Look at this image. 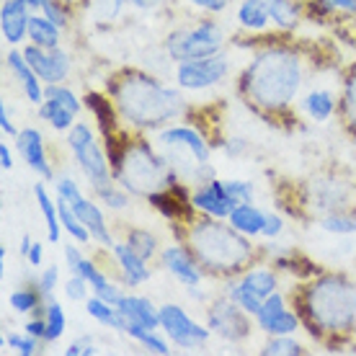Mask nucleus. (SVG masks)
Returning a JSON list of instances; mask_svg holds the SVG:
<instances>
[{
	"label": "nucleus",
	"mask_w": 356,
	"mask_h": 356,
	"mask_svg": "<svg viewBox=\"0 0 356 356\" xmlns=\"http://www.w3.org/2000/svg\"><path fill=\"white\" fill-rule=\"evenodd\" d=\"M250 104L264 111H284L302 88V60L289 47H266L248 63L241 83Z\"/></svg>",
	"instance_id": "nucleus-1"
},
{
	"label": "nucleus",
	"mask_w": 356,
	"mask_h": 356,
	"mask_svg": "<svg viewBox=\"0 0 356 356\" xmlns=\"http://www.w3.org/2000/svg\"><path fill=\"white\" fill-rule=\"evenodd\" d=\"M108 90L122 119L140 129H163L184 111V101L178 96V90L147 72H124L108 86Z\"/></svg>",
	"instance_id": "nucleus-2"
},
{
	"label": "nucleus",
	"mask_w": 356,
	"mask_h": 356,
	"mask_svg": "<svg viewBox=\"0 0 356 356\" xmlns=\"http://www.w3.org/2000/svg\"><path fill=\"white\" fill-rule=\"evenodd\" d=\"M186 241L196 261L217 274L241 271L256 256V248L250 245L248 235L238 232L230 222L225 225L217 217H207L191 225Z\"/></svg>",
	"instance_id": "nucleus-3"
},
{
	"label": "nucleus",
	"mask_w": 356,
	"mask_h": 356,
	"mask_svg": "<svg viewBox=\"0 0 356 356\" xmlns=\"http://www.w3.org/2000/svg\"><path fill=\"white\" fill-rule=\"evenodd\" d=\"M302 315L325 333H346L356 325V284L343 274H323L305 286Z\"/></svg>",
	"instance_id": "nucleus-4"
},
{
	"label": "nucleus",
	"mask_w": 356,
	"mask_h": 356,
	"mask_svg": "<svg viewBox=\"0 0 356 356\" xmlns=\"http://www.w3.org/2000/svg\"><path fill=\"white\" fill-rule=\"evenodd\" d=\"M114 178L129 194L150 196L173 186L178 173L170 168L168 158H163L150 143L137 140L114 158Z\"/></svg>",
	"instance_id": "nucleus-5"
},
{
	"label": "nucleus",
	"mask_w": 356,
	"mask_h": 356,
	"mask_svg": "<svg viewBox=\"0 0 356 356\" xmlns=\"http://www.w3.org/2000/svg\"><path fill=\"white\" fill-rule=\"evenodd\" d=\"M158 145L165 150L170 168L176 170L181 178H186L188 184H207L209 178H214L212 165H209V145L202 137L199 129L186 124L176 127H163L158 134Z\"/></svg>",
	"instance_id": "nucleus-6"
},
{
	"label": "nucleus",
	"mask_w": 356,
	"mask_h": 356,
	"mask_svg": "<svg viewBox=\"0 0 356 356\" xmlns=\"http://www.w3.org/2000/svg\"><path fill=\"white\" fill-rule=\"evenodd\" d=\"M225 36L222 29L214 21H202L194 29H181L165 39V52L173 63H186V60H202L212 54L222 52Z\"/></svg>",
	"instance_id": "nucleus-7"
},
{
	"label": "nucleus",
	"mask_w": 356,
	"mask_h": 356,
	"mask_svg": "<svg viewBox=\"0 0 356 356\" xmlns=\"http://www.w3.org/2000/svg\"><path fill=\"white\" fill-rule=\"evenodd\" d=\"M67 145H70L72 158L78 161L83 176L88 178L90 188H104L108 184H114V173H111V165H108L106 155L101 150V145L96 143V134L88 124L83 122H75L72 129L67 132Z\"/></svg>",
	"instance_id": "nucleus-8"
},
{
	"label": "nucleus",
	"mask_w": 356,
	"mask_h": 356,
	"mask_svg": "<svg viewBox=\"0 0 356 356\" xmlns=\"http://www.w3.org/2000/svg\"><path fill=\"white\" fill-rule=\"evenodd\" d=\"M161 330L178 348H202L212 336L209 325H199L181 305H163L161 307Z\"/></svg>",
	"instance_id": "nucleus-9"
},
{
	"label": "nucleus",
	"mask_w": 356,
	"mask_h": 356,
	"mask_svg": "<svg viewBox=\"0 0 356 356\" xmlns=\"http://www.w3.org/2000/svg\"><path fill=\"white\" fill-rule=\"evenodd\" d=\"M227 72H230V60L220 52L212 57H202V60L178 63L176 83L184 90H204L222 83L227 78Z\"/></svg>",
	"instance_id": "nucleus-10"
},
{
	"label": "nucleus",
	"mask_w": 356,
	"mask_h": 356,
	"mask_svg": "<svg viewBox=\"0 0 356 356\" xmlns=\"http://www.w3.org/2000/svg\"><path fill=\"white\" fill-rule=\"evenodd\" d=\"M248 318H253V315L245 312L241 305L232 302L230 297H227V300H220L217 305H212L209 318H207V325H209V330L217 333L220 339L238 343V341L248 339V333H250Z\"/></svg>",
	"instance_id": "nucleus-11"
},
{
	"label": "nucleus",
	"mask_w": 356,
	"mask_h": 356,
	"mask_svg": "<svg viewBox=\"0 0 356 356\" xmlns=\"http://www.w3.org/2000/svg\"><path fill=\"white\" fill-rule=\"evenodd\" d=\"M188 204L199 209L202 214L207 217H217V220H227L230 212L238 207V202L230 196L227 186H225V181L220 178H209L207 184H199L194 188V194L188 199Z\"/></svg>",
	"instance_id": "nucleus-12"
},
{
	"label": "nucleus",
	"mask_w": 356,
	"mask_h": 356,
	"mask_svg": "<svg viewBox=\"0 0 356 356\" xmlns=\"http://www.w3.org/2000/svg\"><path fill=\"white\" fill-rule=\"evenodd\" d=\"M256 323L259 328L268 336H292L300 328V318L297 312L286 310L284 297L279 292L268 294L266 300L261 302V310L256 312Z\"/></svg>",
	"instance_id": "nucleus-13"
},
{
	"label": "nucleus",
	"mask_w": 356,
	"mask_h": 356,
	"mask_svg": "<svg viewBox=\"0 0 356 356\" xmlns=\"http://www.w3.org/2000/svg\"><path fill=\"white\" fill-rule=\"evenodd\" d=\"M24 57L29 60V65L34 67V72L42 78L44 86L52 83H63L70 72V54L63 52L60 47L57 49H44V47L29 44L24 49Z\"/></svg>",
	"instance_id": "nucleus-14"
},
{
	"label": "nucleus",
	"mask_w": 356,
	"mask_h": 356,
	"mask_svg": "<svg viewBox=\"0 0 356 356\" xmlns=\"http://www.w3.org/2000/svg\"><path fill=\"white\" fill-rule=\"evenodd\" d=\"M161 261L165 271L173 279H178L184 286H199L202 284V264L196 261V256L191 250H186L184 245H165L161 253Z\"/></svg>",
	"instance_id": "nucleus-15"
},
{
	"label": "nucleus",
	"mask_w": 356,
	"mask_h": 356,
	"mask_svg": "<svg viewBox=\"0 0 356 356\" xmlns=\"http://www.w3.org/2000/svg\"><path fill=\"white\" fill-rule=\"evenodd\" d=\"M16 147L29 168L36 170V173L42 178H47V181H52L54 173H52V165H49V158H47V150H44V137H42L39 129H34V127L21 129L16 137Z\"/></svg>",
	"instance_id": "nucleus-16"
},
{
	"label": "nucleus",
	"mask_w": 356,
	"mask_h": 356,
	"mask_svg": "<svg viewBox=\"0 0 356 356\" xmlns=\"http://www.w3.org/2000/svg\"><path fill=\"white\" fill-rule=\"evenodd\" d=\"M6 65H8V72L18 81V86L24 88L26 93L29 104H42L44 101V83L42 78L34 72V67L29 65V60L24 57V52H16V49H10L8 57H6Z\"/></svg>",
	"instance_id": "nucleus-17"
},
{
	"label": "nucleus",
	"mask_w": 356,
	"mask_h": 356,
	"mask_svg": "<svg viewBox=\"0 0 356 356\" xmlns=\"http://www.w3.org/2000/svg\"><path fill=\"white\" fill-rule=\"evenodd\" d=\"M29 16L31 10L24 0H6L0 8V29H3V39L8 44H21L29 36Z\"/></svg>",
	"instance_id": "nucleus-18"
},
{
	"label": "nucleus",
	"mask_w": 356,
	"mask_h": 356,
	"mask_svg": "<svg viewBox=\"0 0 356 356\" xmlns=\"http://www.w3.org/2000/svg\"><path fill=\"white\" fill-rule=\"evenodd\" d=\"M70 204H72V209H75V214L81 217V222L88 227L90 238H93L98 245H104V248L111 250L114 238H111V232H108L106 217H104V212H101V207H98L96 202L86 199V196H78V199L70 202Z\"/></svg>",
	"instance_id": "nucleus-19"
},
{
	"label": "nucleus",
	"mask_w": 356,
	"mask_h": 356,
	"mask_svg": "<svg viewBox=\"0 0 356 356\" xmlns=\"http://www.w3.org/2000/svg\"><path fill=\"white\" fill-rule=\"evenodd\" d=\"M116 307H119V312H122V318H124L127 323H140V325H145V328H150V330L161 328V307H155L147 297L124 294Z\"/></svg>",
	"instance_id": "nucleus-20"
},
{
	"label": "nucleus",
	"mask_w": 356,
	"mask_h": 356,
	"mask_svg": "<svg viewBox=\"0 0 356 356\" xmlns=\"http://www.w3.org/2000/svg\"><path fill=\"white\" fill-rule=\"evenodd\" d=\"M111 256H114L116 266L124 276V284L129 286H140L150 279V268H147V261L143 256H137L129 243H114L111 245Z\"/></svg>",
	"instance_id": "nucleus-21"
},
{
	"label": "nucleus",
	"mask_w": 356,
	"mask_h": 356,
	"mask_svg": "<svg viewBox=\"0 0 356 356\" xmlns=\"http://www.w3.org/2000/svg\"><path fill=\"white\" fill-rule=\"evenodd\" d=\"M348 191L341 181H315L312 184V202H315V209L321 214L339 212L346 207Z\"/></svg>",
	"instance_id": "nucleus-22"
},
{
	"label": "nucleus",
	"mask_w": 356,
	"mask_h": 356,
	"mask_svg": "<svg viewBox=\"0 0 356 356\" xmlns=\"http://www.w3.org/2000/svg\"><path fill=\"white\" fill-rule=\"evenodd\" d=\"M227 222L235 227L238 232L248 235V238H256V235H264V227H266V212L259 209L253 202H245V204H238L230 212Z\"/></svg>",
	"instance_id": "nucleus-23"
},
{
	"label": "nucleus",
	"mask_w": 356,
	"mask_h": 356,
	"mask_svg": "<svg viewBox=\"0 0 356 356\" xmlns=\"http://www.w3.org/2000/svg\"><path fill=\"white\" fill-rule=\"evenodd\" d=\"M60 34H63V29L57 26L54 21H49L44 13H31L29 16V39H31V44L44 47V49H57L60 47Z\"/></svg>",
	"instance_id": "nucleus-24"
},
{
	"label": "nucleus",
	"mask_w": 356,
	"mask_h": 356,
	"mask_svg": "<svg viewBox=\"0 0 356 356\" xmlns=\"http://www.w3.org/2000/svg\"><path fill=\"white\" fill-rule=\"evenodd\" d=\"M238 284L250 292L253 297H259V300H266L268 294L276 292V286H279V279H276V271L271 268H248L245 274L238 279Z\"/></svg>",
	"instance_id": "nucleus-25"
},
{
	"label": "nucleus",
	"mask_w": 356,
	"mask_h": 356,
	"mask_svg": "<svg viewBox=\"0 0 356 356\" xmlns=\"http://www.w3.org/2000/svg\"><path fill=\"white\" fill-rule=\"evenodd\" d=\"M235 18L245 31H264L268 26V3L266 0H241V6L235 10Z\"/></svg>",
	"instance_id": "nucleus-26"
},
{
	"label": "nucleus",
	"mask_w": 356,
	"mask_h": 356,
	"mask_svg": "<svg viewBox=\"0 0 356 356\" xmlns=\"http://www.w3.org/2000/svg\"><path fill=\"white\" fill-rule=\"evenodd\" d=\"M34 194H36V204H39V212H42V217H44V222H47L49 243H60V235H63V222H60L57 199H52V196H49V191L44 188V184H36Z\"/></svg>",
	"instance_id": "nucleus-27"
},
{
	"label": "nucleus",
	"mask_w": 356,
	"mask_h": 356,
	"mask_svg": "<svg viewBox=\"0 0 356 356\" xmlns=\"http://www.w3.org/2000/svg\"><path fill=\"white\" fill-rule=\"evenodd\" d=\"M8 305L13 307V312H21V315H29V312H31V315H44L47 300H44V294L39 292V286L26 284L10 292Z\"/></svg>",
	"instance_id": "nucleus-28"
},
{
	"label": "nucleus",
	"mask_w": 356,
	"mask_h": 356,
	"mask_svg": "<svg viewBox=\"0 0 356 356\" xmlns=\"http://www.w3.org/2000/svg\"><path fill=\"white\" fill-rule=\"evenodd\" d=\"M86 312H88L96 323H101V325L114 328V330H122V333H124L127 321L122 318L119 307H116V305H111V302H106V300H101L98 294H93V297H88V300H86Z\"/></svg>",
	"instance_id": "nucleus-29"
},
{
	"label": "nucleus",
	"mask_w": 356,
	"mask_h": 356,
	"mask_svg": "<svg viewBox=\"0 0 356 356\" xmlns=\"http://www.w3.org/2000/svg\"><path fill=\"white\" fill-rule=\"evenodd\" d=\"M302 108L307 111V116H310L312 122H328L330 116L336 114L339 104H336V96L330 90L318 88V90H310L302 98Z\"/></svg>",
	"instance_id": "nucleus-30"
},
{
	"label": "nucleus",
	"mask_w": 356,
	"mask_h": 356,
	"mask_svg": "<svg viewBox=\"0 0 356 356\" xmlns=\"http://www.w3.org/2000/svg\"><path fill=\"white\" fill-rule=\"evenodd\" d=\"M39 116H42L52 129H57V132H70L78 114L70 111L67 106H63L60 101H54V98H44V101L39 104Z\"/></svg>",
	"instance_id": "nucleus-31"
},
{
	"label": "nucleus",
	"mask_w": 356,
	"mask_h": 356,
	"mask_svg": "<svg viewBox=\"0 0 356 356\" xmlns=\"http://www.w3.org/2000/svg\"><path fill=\"white\" fill-rule=\"evenodd\" d=\"M268 3V16L279 29L292 31L297 24L302 21V10L297 6V0H266Z\"/></svg>",
	"instance_id": "nucleus-32"
},
{
	"label": "nucleus",
	"mask_w": 356,
	"mask_h": 356,
	"mask_svg": "<svg viewBox=\"0 0 356 356\" xmlns=\"http://www.w3.org/2000/svg\"><path fill=\"white\" fill-rule=\"evenodd\" d=\"M57 209H60V222H63V230L70 235L72 241L75 243H90L93 241L88 227L81 222V217L75 214V209H72V204L67 202V199L57 196Z\"/></svg>",
	"instance_id": "nucleus-33"
},
{
	"label": "nucleus",
	"mask_w": 356,
	"mask_h": 356,
	"mask_svg": "<svg viewBox=\"0 0 356 356\" xmlns=\"http://www.w3.org/2000/svg\"><path fill=\"white\" fill-rule=\"evenodd\" d=\"M124 333L129 336L132 341H137V343H143L147 351H152V354H161V356H168L170 354V346L168 341L161 339L158 336V330H150L145 328V325H140V323H127Z\"/></svg>",
	"instance_id": "nucleus-34"
},
{
	"label": "nucleus",
	"mask_w": 356,
	"mask_h": 356,
	"mask_svg": "<svg viewBox=\"0 0 356 356\" xmlns=\"http://www.w3.org/2000/svg\"><path fill=\"white\" fill-rule=\"evenodd\" d=\"M44 321H47L44 343H54V341L63 339L65 328H67V315H65V307L60 302H57V300H47Z\"/></svg>",
	"instance_id": "nucleus-35"
},
{
	"label": "nucleus",
	"mask_w": 356,
	"mask_h": 356,
	"mask_svg": "<svg viewBox=\"0 0 356 356\" xmlns=\"http://www.w3.org/2000/svg\"><path fill=\"white\" fill-rule=\"evenodd\" d=\"M321 227L325 232H333V235H354V232H356V214L346 212V209L323 214Z\"/></svg>",
	"instance_id": "nucleus-36"
},
{
	"label": "nucleus",
	"mask_w": 356,
	"mask_h": 356,
	"mask_svg": "<svg viewBox=\"0 0 356 356\" xmlns=\"http://www.w3.org/2000/svg\"><path fill=\"white\" fill-rule=\"evenodd\" d=\"M341 114L346 119V127L356 134V70L351 72L343 83V93H341Z\"/></svg>",
	"instance_id": "nucleus-37"
},
{
	"label": "nucleus",
	"mask_w": 356,
	"mask_h": 356,
	"mask_svg": "<svg viewBox=\"0 0 356 356\" xmlns=\"http://www.w3.org/2000/svg\"><path fill=\"white\" fill-rule=\"evenodd\" d=\"M300 354H305V348L292 336H271V341L261 348V356H300Z\"/></svg>",
	"instance_id": "nucleus-38"
},
{
	"label": "nucleus",
	"mask_w": 356,
	"mask_h": 356,
	"mask_svg": "<svg viewBox=\"0 0 356 356\" xmlns=\"http://www.w3.org/2000/svg\"><path fill=\"white\" fill-rule=\"evenodd\" d=\"M127 243H129V248H132L137 256H143L145 261H150L152 256L158 253V241H155V235L147 230H129Z\"/></svg>",
	"instance_id": "nucleus-39"
},
{
	"label": "nucleus",
	"mask_w": 356,
	"mask_h": 356,
	"mask_svg": "<svg viewBox=\"0 0 356 356\" xmlns=\"http://www.w3.org/2000/svg\"><path fill=\"white\" fill-rule=\"evenodd\" d=\"M44 98H54V101H60L63 106H67L70 111H75V114H81V108H83V104L78 101V96H75L70 88H65L63 83L44 86Z\"/></svg>",
	"instance_id": "nucleus-40"
},
{
	"label": "nucleus",
	"mask_w": 356,
	"mask_h": 356,
	"mask_svg": "<svg viewBox=\"0 0 356 356\" xmlns=\"http://www.w3.org/2000/svg\"><path fill=\"white\" fill-rule=\"evenodd\" d=\"M227 297H230L232 302L241 305V307H243L245 312H250L253 318H256V312L261 310V302H264V300H259V297H253L250 292H245V289H243V286L238 284V282H232V284L227 286Z\"/></svg>",
	"instance_id": "nucleus-41"
},
{
	"label": "nucleus",
	"mask_w": 356,
	"mask_h": 356,
	"mask_svg": "<svg viewBox=\"0 0 356 356\" xmlns=\"http://www.w3.org/2000/svg\"><path fill=\"white\" fill-rule=\"evenodd\" d=\"M96 196L108 207V209H124V207L129 204V191L114 186V184H108V186H104V188H96Z\"/></svg>",
	"instance_id": "nucleus-42"
},
{
	"label": "nucleus",
	"mask_w": 356,
	"mask_h": 356,
	"mask_svg": "<svg viewBox=\"0 0 356 356\" xmlns=\"http://www.w3.org/2000/svg\"><path fill=\"white\" fill-rule=\"evenodd\" d=\"M63 289H65V297H67L70 302H86V300H88L90 284L83 274H70Z\"/></svg>",
	"instance_id": "nucleus-43"
},
{
	"label": "nucleus",
	"mask_w": 356,
	"mask_h": 356,
	"mask_svg": "<svg viewBox=\"0 0 356 356\" xmlns=\"http://www.w3.org/2000/svg\"><path fill=\"white\" fill-rule=\"evenodd\" d=\"M3 343L10 346V348H16L21 356H34L36 351H39V346H42V341L34 339V336H29L26 330H24V333H10Z\"/></svg>",
	"instance_id": "nucleus-44"
},
{
	"label": "nucleus",
	"mask_w": 356,
	"mask_h": 356,
	"mask_svg": "<svg viewBox=\"0 0 356 356\" xmlns=\"http://www.w3.org/2000/svg\"><path fill=\"white\" fill-rule=\"evenodd\" d=\"M39 13H44L49 21H54L60 29H65L67 24H70V13H67V3H63V0H44V6H42V10Z\"/></svg>",
	"instance_id": "nucleus-45"
},
{
	"label": "nucleus",
	"mask_w": 356,
	"mask_h": 356,
	"mask_svg": "<svg viewBox=\"0 0 356 356\" xmlns=\"http://www.w3.org/2000/svg\"><path fill=\"white\" fill-rule=\"evenodd\" d=\"M225 186H227V191H230V196L238 202V204H245V202H253V196H256V188H253V184H248V181H225Z\"/></svg>",
	"instance_id": "nucleus-46"
},
{
	"label": "nucleus",
	"mask_w": 356,
	"mask_h": 356,
	"mask_svg": "<svg viewBox=\"0 0 356 356\" xmlns=\"http://www.w3.org/2000/svg\"><path fill=\"white\" fill-rule=\"evenodd\" d=\"M57 282H60V268L57 266H47L39 279H36V286H39V292L44 294V300H52V292L57 289Z\"/></svg>",
	"instance_id": "nucleus-47"
},
{
	"label": "nucleus",
	"mask_w": 356,
	"mask_h": 356,
	"mask_svg": "<svg viewBox=\"0 0 356 356\" xmlns=\"http://www.w3.org/2000/svg\"><path fill=\"white\" fill-rule=\"evenodd\" d=\"M54 188H57V196H63V199H67V202H75L78 196H83L81 186H78V184H75V178H70V176L57 178Z\"/></svg>",
	"instance_id": "nucleus-48"
},
{
	"label": "nucleus",
	"mask_w": 356,
	"mask_h": 356,
	"mask_svg": "<svg viewBox=\"0 0 356 356\" xmlns=\"http://www.w3.org/2000/svg\"><path fill=\"white\" fill-rule=\"evenodd\" d=\"M93 354H98V348L90 339L72 341L70 346L65 348V356H93Z\"/></svg>",
	"instance_id": "nucleus-49"
},
{
	"label": "nucleus",
	"mask_w": 356,
	"mask_h": 356,
	"mask_svg": "<svg viewBox=\"0 0 356 356\" xmlns=\"http://www.w3.org/2000/svg\"><path fill=\"white\" fill-rule=\"evenodd\" d=\"M24 330H26L29 336H34V339H39L42 343H44V336H47V321H44V315H34V318H29L26 325H24Z\"/></svg>",
	"instance_id": "nucleus-50"
},
{
	"label": "nucleus",
	"mask_w": 356,
	"mask_h": 356,
	"mask_svg": "<svg viewBox=\"0 0 356 356\" xmlns=\"http://www.w3.org/2000/svg\"><path fill=\"white\" fill-rule=\"evenodd\" d=\"M282 230H284V220H282L279 214L266 212V227H264V238H276V235H282Z\"/></svg>",
	"instance_id": "nucleus-51"
},
{
	"label": "nucleus",
	"mask_w": 356,
	"mask_h": 356,
	"mask_svg": "<svg viewBox=\"0 0 356 356\" xmlns=\"http://www.w3.org/2000/svg\"><path fill=\"white\" fill-rule=\"evenodd\" d=\"M65 261H67L70 274H75V271H78V266H81V261H83L81 248H78V245H72V243H67V245H65Z\"/></svg>",
	"instance_id": "nucleus-52"
},
{
	"label": "nucleus",
	"mask_w": 356,
	"mask_h": 356,
	"mask_svg": "<svg viewBox=\"0 0 356 356\" xmlns=\"http://www.w3.org/2000/svg\"><path fill=\"white\" fill-rule=\"evenodd\" d=\"M186 3H191V6L202 10H209V13H220V10L230 6V0H186Z\"/></svg>",
	"instance_id": "nucleus-53"
},
{
	"label": "nucleus",
	"mask_w": 356,
	"mask_h": 356,
	"mask_svg": "<svg viewBox=\"0 0 356 356\" xmlns=\"http://www.w3.org/2000/svg\"><path fill=\"white\" fill-rule=\"evenodd\" d=\"M0 129H3V134L13 137V140H16L18 132H21V129H16V124L10 122V114H8V108H6V104H0Z\"/></svg>",
	"instance_id": "nucleus-54"
},
{
	"label": "nucleus",
	"mask_w": 356,
	"mask_h": 356,
	"mask_svg": "<svg viewBox=\"0 0 356 356\" xmlns=\"http://www.w3.org/2000/svg\"><path fill=\"white\" fill-rule=\"evenodd\" d=\"M26 259H29V266L39 268L42 264H44V245H42V243H34V245L29 248Z\"/></svg>",
	"instance_id": "nucleus-55"
},
{
	"label": "nucleus",
	"mask_w": 356,
	"mask_h": 356,
	"mask_svg": "<svg viewBox=\"0 0 356 356\" xmlns=\"http://www.w3.org/2000/svg\"><path fill=\"white\" fill-rule=\"evenodd\" d=\"M0 168L3 170L13 168V152L8 150V143H0Z\"/></svg>",
	"instance_id": "nucleus-56"
},
{
	"label": "nucleus",
	"mask_w": 356,
	"mask_h": 356,
	"mask_svg": "<svg viewBox=\"0 0 356 356\" xmlns=\"http://www.w3.org/2000/svg\"><path fill=\"white\" fill-rule=\"evenodd\" d=\"M330 6V10H343V13H351V6L354 0H325Z\"/></svg>",
	"instance_id": "nucleus-57"
},
{
	"label": "nucleus",
	"mask_w": 356,
	"mask_h": 356,
	"mask_svg": "<svg viewBox=\"0 0 356 356\" xmlns=\"http://www.w3.org/2000/svg\"><path fill=\"white\" fill-rule=\"evenodd\" d=\"M158 3H161V0H132V6L140 10H150V8H155Z\"/></svg>",
	"instance_id": "nucleus-58"
},
{
	"label": "nucleus",
	"mask_w": 356,
	"mask_h": 356,
	"mask_svg": "<svg viewBox=\"0 0 356 356\" xmlns=\"http://www.w3.org/2000/svg\"><path fill=\"white\" fill-rule=\"evenodd\" d=\"M24 3L29 6V10H31V13H39V10H42V6H44V0H24Z\"/></svg>",
	"instance_id": "nucleus-59"
},
{
	"label": "nucleus",
	"mask_w": 356,
	"mask_h": 356,
	"mask_svg": "<svg viewBox=\"0 0 356 356\" xmlns=\"http://www.w3.org/2000/svg\"><path fill=\"white\" fill-rule=\"evenodd\" d=\"M31 245H34V241H31V238H29V235H24V238H21V253H24V256H26V253H29V248H31Z\"/></svg>",
	"instance_id": "nucleus-60"
},
{
	"label": "nucleus",
	"mask_w": 356,
	"mask_h": 356,
	"mask_svg": "<svg viewBox=\"0 0 356 356\" xmlns=\"http://www.w3.org/2000/svg\"><path fill=\"white\" fill-rule=\"evenodd\" d=\"M63 3H67V6H72V3H81V0H63Z\"/></svg>",
	"instance_id": "nucleus-61"
},
{
	"label": "nucleus",
	"mask_w": 356,
	"mask_h": 356,
	"mask_svg": "<svg viewBox=\"0 0 356 356\" xmlns=\"http://www.w3.org/2000/svg\"><path fill=\"white\" fill-rule=\"evenodd\" d=\"M351 16H356V0H354V6H351Z\"/></svg>",
	"instance_id": "nucleus-62"
}]
</instances>
